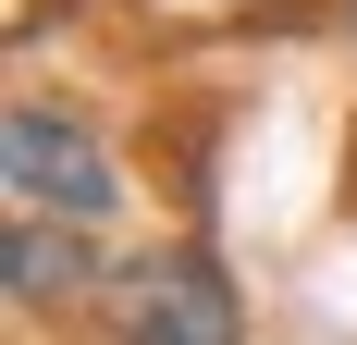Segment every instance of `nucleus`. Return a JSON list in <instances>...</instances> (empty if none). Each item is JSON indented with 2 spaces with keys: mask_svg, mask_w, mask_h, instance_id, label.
<instances>
[{
  "mask_svg": "<svg viewBox=\"0 0 357 345\" xmlns=\"http://www.w3.org/2000/svg\"><path fill=\"white\" fill-rule=\"evenodd\" d=\"M0 172H13V210H37V222H111V198H123V161L99 148V124L50 99L0 111Z\"/></svg>",
  "mask_w": 357,
  "mask_h": 345,
  "instance_id": "nucleus-2",
  "label": "nucleus"
},
{
  "mask_svg": "<svg viewBox=\"0 0 357 345\" xmlns=\"http://www.w3.org/2000/svg\"><path fill=\"white\" fill-rule=\"evenodd\" d=\"M345 37H357V0H345Z\"/></svg>",
  "mask_w": 357,
  "mask_h": 345,
  "instance_id": "nucleus-4",
  "label": "nucleus"
},
{
  "mask_svg": "<svg viewBox=\"0 0 357 345\" xmlns=\"http://www.w3.org/2000/svg\"><path fill=\"white\" fill-rule=\"evenodd\" d=\"M99 345H247V296L210 247H136L111 259L99 296H86Z\"/></svg>",
  "mask_w": 357,
  "mask_h": 345,
  "instance_id": "nucleus-1",
  "label": "nucleus"
},
{
  "mask_svg": "<svg viewBox=\"0 0 357 345\" xmlns=\"http://www.w3.org/2000/svg\"><path fill=\"white\" fill-rule=\"evenodd\" d=\"M50 296H99L86 222H37V210H13V309H50Z\"/></svg>",
  "mask_w": 357,
  "mask_h": 345,
  "instance_id": "nucleus-3",
  "label": "nucleus"
}]
</instances>
